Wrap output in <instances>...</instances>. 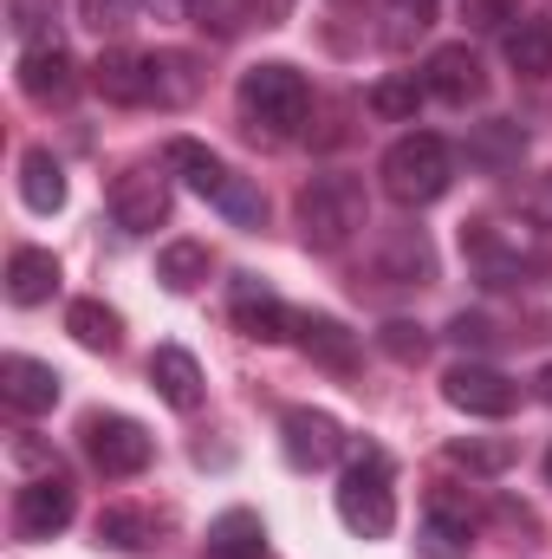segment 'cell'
I'll return each instance as SVG.
<instances>
[{
	"label": "cell",
	"mask_w": 552,
	"mask_h": 559,
	"mask_svg": "<svg viewBox=\"0 0 552 559\" xmlns=\"http://www.w3.org/2000/svg\"><path fill=\"white\" fill-rule=\"evenodd\" d=\"M358 228H371V202L358 176H312L299 189V241L312 254H338Z\"/></svg>",
	"instance_id": "7a4b0ae2"
},
{
	"label": "cell",
	"mask_w": 552,
	"mask_h": 559,
	"mask_svg": "<svg viewBox=\"0 0 552 559\" xmlns=\"http://www.w3.org/2000/svg\"><path fill=\"white\" fill-rule=\"evenodd\" d=\"M507 66L520 72V79H547L552 72V26L547 20H520V26H507Z\"/></svg>",
	"instance_id": "83f0119b"
},
{
	"label": "cell",
	"mask_w": 552,
	"mask_h": 559,
	"mask_svg": "<svg viewBox=\"0 0 552 559\" xmlns=\"http://www.w3.org/2000/svg\"><path fill=\"white\" fill-rule=\"evenodd\" d=\"M377 176H384V195H391L397 209H429V202L448 195L455 156H448V143L435 138V131H410V138H397L384 150Z\"/></svg>",
	"instance_id": "277c9868"
},
{
	"label": "cell",
	"mask_w": 552,
	"mask_h": 559,
	"mask_svg": "<svg viewBox=\"0 0 552 559\" xmlns=\"http://www.w3.org/2000/svg\"><path fill=\"white\" fill-rule=\"evenodd\" d=\"M156 280H163L169 293H195V286L208 280V248H202V241H169V248L156 254Z\"/></svg>",
	"instance_id": "4dcf8cb0"
},
{
	"label": "cell",
	"mask_w": 552,
	"mask_h": 559,
	"mask_svg": "<svg viewBox=\"0 0 552 559\" xmlns=\"http://www.w3.org/2000/svg\"><path fill=\"white\" fill-rule=\"evenodd\" d=\"M279 449H286V462L299 468V475H312V468H332L351 442H345V429H338V417L332 411H286L279 417Z\"/></svg>",
	"instance_id": "30bf717a"
},
{
	"label": "cell",
	"mask_w": 552,
	"mask_h": 559,
	"mask_svg": "<svg viewBox=\"0 0 552 559\" xmlns=\"http://www.w3.org/2000/svg\"><path fill=\"white\" fill-rule=\"evenodd\" d=\"M228 319H235L241 338H254V345H279V338H292V319H299V312H286V299H279L267 280L241 274L235 280V293H228Z\"/></svg>",
	"instance_id": "4fadbf2b"
},
{
	"label": "cell",
	"mask_w": 552,
	"mask_h": 559,
	"mask_svg": "<svg viewBox=\"0 0 552 559\" xmlns=\"http://www.w3.org/2000/svg\"><path fill=\"white\" fill-rule=\"evenodd\" d=\"M338 521L358 540H384L397 527V488H391V455L384 449H351V468L338 475Z\"/></svg>",
	"instance_id": "5b68a950"
},
{
	"label": "cell",
	"mask_w": 552,
	"mask_h": 559,
	"mask_svg": "<svg viewBox=\"0 0 552 559\" xmlns=\"http://www.w3.org/2000/svg\"><path fill=\"white\" fill-rule=\"evenodd\" d=\"M448 338H455L461 352H488V345H494V325H488L481 312H455V319H448Z\"/></svg>",
	"instance_id": "8d00e7d4"
},
{
	"label": "cell",
	"mask_w": 552,
	"mask_h": 559,
	"mask_svg": "<svg viewBox=\"0 0 552 559\" xmlns=\"http://www.w3.org/2000/svg\"><path fill=\"white\" fill-rule=\"evenodd\" d=\"M143 7H149L156 20H182V13H189V0H143Z\"/></svg>",
	"instance_id": "ab89813d"
},
{
	"label": "cell",
	"mask_w": 552,
	"mask_h": 559,
	"mask_svg": "<svg viewBox=\"0 0 552 559\" xmlns=\"http://www.w3.org/2000/svg\"><path fill=\"white\" fill-rule=\"evenodd\" d=\"M461 254H468V267L488 280V286H514V280L533 267L527 235H514V228H501V222H468V228H461Z\"/></svg>",
	"instance_id": "9c48e42d"
},
{
	"label": "cell",
	"mask_w": 552,
	"mask_h": 559,
	"mask_svg": "<svg viewBox=\"0 0 552 559\" xmlns=\"http://www.w3.org/2000/svg\"><path fill=\"white\" fill-rule=\"evenodd\" d=\"M520 156H527V131L514 118H488L468 131V169H481V176H507V169H520Z\"/></svg>",
	"instance_id": "d6986e66"
},
{
	"label": "cell",
	"mask_w": 552,
	"mask_h": 559,
	"mask_svg": "<svg viewBox=\"0 0 552 559\" xmlns=\"http://www.w3.org/2000/svg\"><path fill=\"white\" fill-rule=\"evenodd\" d=\"M111 222L124 228V235H156L163 222H169V176L163 169H124L118 182H111Z\"/></svg>",
	"instance_id": "8fae6325"
},
{
	"label": "cell",
	"mask_w": 552,
	"mask_h": 559,
	"mask_svg": "<svg viewBox=\"0 0 552 559\" xmlns=\"http://www.w3.org/2000/svg\"><path fill=\"white\" fill-rule=\"evenodd\" d=\"M65 332H72L85 352H118V345H124V319H118L105 299H72V306H65Z\"/></svg>",
	"instance_id": "cb8c5ba5"
},
{
	"label": "cell",
	"mask_w": 552,
	"mask_h": 559,
	"mask_svg": "<svg viewBox=\"0 0 552 559\" xmlns=\"http://www.w3.org/2000/svg\"><path fill=\"white\" fill-rule=\"evenodd\" d=\"M92 85H98L111 105H149V52H131V46L105 52V59L92 66Z\"/></svg>",
	"instance_id": "ffe728a7"
},
{
	"label": "cell",
	"mask_w": 552,
	"mask_h": 559,
	"mask_svg": "<svg viewBox=\"0 0 552 559\" xmlns=\"http://www.w3.org/2000/svg\"><path fill=\"white\" fill-rule=\"evenodd\" d=\"M292 338H299V352H305L312 365H325V371H351V365H358V338H351L332 312H299V319H292Z\"/></svg>",
	"instance_id": "ac0fdd59"
},
{
	"label": "cell",
	"mask_w": 552,
	"mask_h": 559,
	"mask_svg": "<svg viewBox=\"0 0 552 559\" xmlns=\"http://www.w3.org/2000/svg\"><path fill=\"white\" fill-rule=\"evenodd\" d=\"M422 85L442 105H475V98H488V66H481V52L468 39H448V46H435L422 59Z\"/></svg>",
	"instance_id": "7c38bea8"
},
{
	"label": "cell",
	"mask_w": 552,
	"mask_h": 559,
	"mask_svg": "<svg viewBox=\"0 0 552 559\" xmlns=\"http://www.w3.org/2000/svg\"><path fill=\"white\" fill-rule=\"evenodd\" d=\"M475 527H481L475 501L455 495V488H435V495H429V514H422V554L429 559H468Z\"/></svg>",
	"instance_id": "5bb4252c"
},
{
	"label": "cell",
	"mask_w": 552,
	"mask_h": 559,
	"mask_svg": "<svg viewBox=\"0 0 552 559\" xmlns=\"http://www.w3.org/2000/svg\"><path fill=\"white\" fill-rule=\"evenodd\" d=\"M59 371L52 365H39V358H20V352H7L0 358V397H7V411H20V417H46L52 404H59Z\"/></svg>",
	"instance_id": "9a60e30c"
},
{
	"label": "cell",
	"mask_w": 552,
	"mask_h": 559,
	"mask_svg": "<svg viewBox=\"0 0 552 559\" xmlns=\"http://www.w3.org/2000/svg\"><path fill=\"white\" fill-rule=\"evenodd\" d=\"M85 462L98 468V475H111V481H131L149 468V455H156V442H149V429L137 417H118V411H92L85 417Z\"/></svg>",
	"instance_id": "8992f818"
},
{
	"label": "cell",
	"mask_w": 552,
	"mask_h": 559,
	"mask_svg": "<svg viewBox=\"0 0 552 559\" xmlns=\"http://www.w3.org/2000/svg\"><path fill=\"white\" fill-rule=\"evenodd\" d=\"M442 397L461 411V417H514L520 411V384L507 378V371H494V365H475V358H461V365H448L442 371Z\"/></svg>",
	"instance_id": "52a82bcc"
},
{
	"label": "cell",
	"mask_w": 552,
	"mask_h": 559,
	"mask_svg": "<svg viewBox=\"0 0 552 559\" xmlns=\"http://www.w3.org/2000/svg\"><path fill=\"white\" fill-rule=\"evenodd\" d=\"M13 455H20L26 468H39V475H65V468H59V455H52L46 442H33V436H20V442H13Z\"/></svg>",
	"instance_id": "f35d334b"
},
{
	"label": "cell",
	"mask_w": 552,
	"mask_h": 559,
	"mask_svg": "<svg viewBox=\"0 0 552 559\" xmlns=\"http://www.w3.org/2000/svg\"><path fill=\"white\" fill-rule=\"evenodd\" d=\"M422 98H429V85H422L416 72H391V79L371 85V111L391 118V124H410L416 111H422Z\"/></svg>",
	"instance_id": "f546056e"
},
{
	"label": "cell",
	"mask_w": 552,
	"mask_h": 559,
	"mask_svg": "<svg viewBox=\"0 0 552 559\" xmlns=\"http://www.w3.org/2000/svg\"><path fill=\"white\" fill-rule=\"evenodd\" d=\"M52 0H13V33L26 39V46H52Z\"/></svg>",
	"instance_id": "d590c367"
},
{
	"label": "cell",
	"mask_w": 552,
	"mask_h": 559,
	"mask_svg": "<svg viewBox=\"0 0 552 559\" xmlns=\"http://www.w3.org/2000/svg\"><path fill=\"white\" fill-rule=\"evenodd\" d=\"M202 559H267V527H261V514H248V508H228V514L208 527Z\"/></svg>",
	"instance_id": "44dd1931"
},
{
	"label": "cell",
	"mask_w": 552,
	"mask_h": 559,
	"mask_svg": "<svg viewBox=\"0 0 552 559\" xmlns=\"http://www.w3.org/2000/svg\"><path fill=\"white\" fill-rule=\"evenodd\" d=\"M540 404H552V365L540 371Z\"/></svg>",
	"instance_id": "b9f144b4"
},
{
	"label": "cell",
	"mask_w": 552,
	"mask_h": 559,
	"mask_svg": "<svg viewBox=\"0 0 552 559\" xmlns=\"http://www.w3.org/2000/svg\"><path fill=\"white\" fill-rule=\"evenodd\" d=\"M52 293H59V261L46 248H13V261H7V299L13 306H46Z\"/></svg>",
	"instance_id": "7402d4cb"
},
{
	"label": "cell",
	"mask_w": 552,
	"mask_h": 559,
	"mask_svg": "<svg viewBox=\"0 0 552 559\" xmlns=\"http://www.w3.org/2000/svg\"><path fill=\"white\" fill-rule=\"evenodd\" d=\"M163 163H169L202 202H215L235 228H261V222H267V195H261V182H248L241 169H228L215 150H202L195 138H176L169 150H163Z\"/></svg>",
	"instance_id": "6da1fadb"
},
{
	"label": "cell",
	"mask_w": 552,
	"mask_h": 559,
	"mask_svg": "<svg viewBox=\"0 0 552 559\" xmlns=\"http://www.w3.org/2000/svg\"><path fill=\"white\" fill-rule=\"evenodd\" d=\"M514 455H520L514 436H455V442H448V462L468 468V475H507Z\"/></svg>",
	"instance_id": "4316f807"
},
{
	"label": "cell",
	"mask_w": 552,
	"mask_h": 559,
	"mask_svg": "<svg viewBox=\"0 0 552 559\" xmlns=\"http://www.w3.org/2000/svg\"><path fill=\"white\" fill-rule=\"evenodd\" d=\"M195 59L189 52H149V105H163V111H176V105H189L195 98Z\"/></svg>",
	"instance_id": "484cf974"
},
{
	"label": "cell",
	"mask_w": 552,
	"mask_h": 559,
	"mask_svg": "<svg viewBox=\"0 0 552 559\" xmlns=\"http://www.w3.org/2000/svg\"><path fill=\"white\" fill-rule=\"evenodd\" d=\"M461 13H468V26H481V33H494V26H507V20H520V0H461Z\"/></svg>",
	"instance_id": "74e56055"
},
{
	"label": "cell",
	"mask_w": 552,
	"mask_h": 559,
	"mask_svg": "<svg viewBox=\"0 0 552 559\" xmlns=\"http://www.w3.org/2000/svg\"><path fill=\"white\" fill-rule=\"evenodd\" d=\"M312 118V85H305V72H292V66H248L241 72V124L254 131V138H292L299 124Z\"/></svg>",
	"instance_id": "3957f363"
},
{
	"label": "cell",
	"mask_w": 552,
	"mask_h": 559,
	"mask_svg": "<svg viewBox=\"0 0 552 559\" xmlns=\"http://www.w3.org/2000/svg\"><path fill=\"white\" fill-rule=\"evenodd\" d=\"M20 202L33 215H59L65 209V169H59L52 150H26L20 156Z\"/></svg>",
	"instance_id": "603a6c76"
},
{
	"label": "cell",
	"mask_w": 552,
	"mask_h": 559,
	"mask_svg": "<svg viewBox=\"0 0 552 559\" xmlns=\"http://www.w3.org/2000/svg\"><path fill=\"white\" fill-rule=\"evenodd\" d=\"M20 92L33 98V105H65L72 92H79V66H72V52L52 39V46H26L20 52Z\"/></svg>",
	"instance_id": "2e32d148"
},
{
	"label": "cell",
	"mask_w": 552,
	"mask_h": 559,
	"mask_svg": "<svg viewBox=\"0 0 552 559\" xmlns=\"http://www.w3.org/2000/svg\"><path fill=\"white\" fill-rule=\"evenodd\" d=\"M435 26V0H391V46H410L416 33H429Z\"/></svg>",
	"instance_id": "e575fe53"
},
{
	"label": "cell",
	"mask_w": 552,
	"mask_h": 559,
	"mask_svg": "<svg viewBox=\"0 0 552 559\" xmlns=\"http://www.w3.org/2000/svg\"><path fill=\"white\" fill-rule=\"evenodd\" d=\"M547 481H552V449H547Z\"/></svg>",
	"instance_id": "7bdbcfd3"
},
{
	"label": "cell",
	"mask_w": 552,
	"mask_h": 559,
	"mask_svg": "<svg viewBox=\"0 0 552 559\" xmlns=\"http://www.w3.org/2000/svg\"><path fill=\"white\" fill-rule=\"evenodd\" d=\"M384 280H397V286H429V274H435V254H429V241L416 235V228H404L391 248H384V267H377Z\"/></svg>",
	"instance_id": "f1b7e54d"
},
{
	"label": "cell",
	"mask_w": 552,
	"mask_h": 559,
	"mask_svg": "<svg viewBox=\"0 0 552 559\" xmlns=\"http://www.w3.org/2000/svg\"><path fill=\"white\" fill-rule=\"evenodd\" d=\"M137 7H143V0H79V20H85L98 39H118V33H131Z\"/></svg>",
	"instance_id": "d6a6232c"
},
{
	"label": "cell",
	"mask_w": 552,
	"mask_h": 559,
	"mask_svg": "<svg viewBox=\"0 0 552 559\" xmlns=\"http://www.w3.org/2000/svg\"><path fill=\"white\" fill-rule=\"evenodd\" d=\"M377 345H384L397 365H422V358H429V332H422V325H410V319H391V325L377 332Z\"/></svg>",
	"instance_id": "836d02e7"
},
{
	"label": "cell",
	"mask_w": 552,
	"mask_h": 559,
	"mask_svg": "<svg viewBox=\"0 0 552 559\" xmlns=\"http://www.w3.org/2000/svg\"><path fill=\"white\" fill-rule=\"evenodd\" d=\"M79 514V495L65 475H33L20 495H13V534L20 540H59Z\"/></svg>",
	"instance_id": "ba28073f"
},
{
	"label": "cell",
	"mask_w": 552,
	"mask_h": 559,
	"mask_svg": "<svg viewBox=\"0 0 552 559\" xmlns=\"http://www.w3.org/2000/svg\"><path fill=\"white\" fill-rule=\"evenodd\" d=\"M189 20H195L208 39H235V33L254 20V0H189Z\"/></svg>",
	"instance_id": "1f68e13d"
},
{
	"label": "cell",
	"mask_w": 552,
	"mask_h": 559,
	"mask_svg": "<svg viewBox=\"0 0 552 559\" xmlns=\"http://www.w3.org/2000/svg\"><path fill=\"white\" fill-rule=\"evenodd\" d=\"M156 534H163V521L143 508H105L98 514V547H111V554H149Z\"/></svg>",
	"instance_id": "d4e9b609"
},
{
	"label": "cell",
	"mask_w": 552,
	"mask_h": 559,
	"mask_svg": "<svg viewBox=\"0 0 552 559\" xmlns=\"http://www.w3.org/2000/svg\"><path fill=\"white\" fill-rule=\"evenodd\" d=\"M261 13H267V20H286V13H292V0H261Z\"/></svg>",
	"instance_id": "60d3db41"
},
{
	"label": "cell",
	"mask_w": 552,
	"mask_h": 559,
	"mask_svg": "<svg viewBox=\"0 0 552 559\" xmlns=\"http://www.w3.org/2000/svg\"><path fill=\"white\" fill-rule=\"evenodd\" d=\"M149 384H156V397H163L169 411H182V417H195L202 397H208L202 365H195L182 345H156V352H149Z\"/></svg>",
	"instance_id": "e0dca14e"
}]
</instances>
